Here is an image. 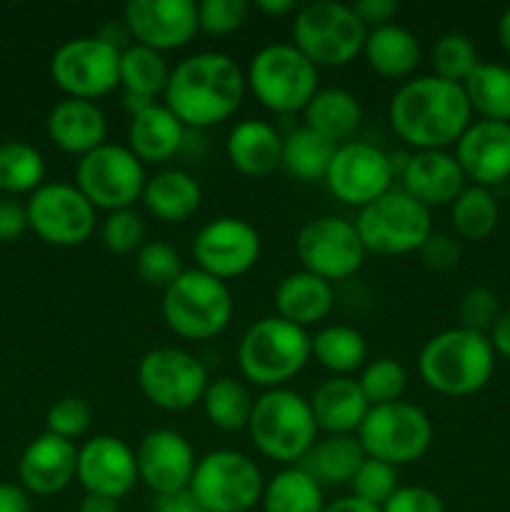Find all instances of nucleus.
Returning <instances> with one entry per match:
<instances>
[{
    "label": "nucleus",
    "mask_w": 510,
    "mask_h": 512,
    "mask_svg": "<svg viewBox=\"0 0 510 512\" xmlns=\"http://www.w3.org/2000/svg\"><path fill=\"white\" fill-rule=\"evenodd\" d=\"M263 488L253 458L238 450H210L195 465L188 490L208 512H250L260 505Z\"/></svg>",
    "instance_id": "nucleus-11"
},
{
    "label": "nucleus",
    "mask_w": 510,
    "mask_h": 512,
    "mask_svg": "<svg viewBox=\"0 0 510 512\" xmlns=\"http://www.w3.org/2000/svg\"><path fill=\"white\" fill-rule=\"evenodd\" d=\"M470 110L480 120L510 123V68L500 63H480L463 83Z\"/></svg>",
    "instance_id": "nucleus-39"
},
{
    "label": "nucleus",
    "mask_w": 510,
    "mask_h": 512,
    "mask_svg": "<svg viewBox=\"0 0 510 512\" xmlns=\"http://www.w3.org/2000/svg\"><path fill=\"white\" fill-rule=\"evenodd\" d=\"M163 320L183 340H213L233 320V295L228 283L203 273L198 268H185L173 285L163 290Z\"/></svg>",
    "instance_id": "nucleus-8"
},
{
    "label": "nucleus",
    "mask_w": 510,
    "mask_h": 512,
    "mask_svg": "<svg viewBox=\"0 0 510 512\" xmlns=\"http://www.w3.org/2000/svg\"><path fill=\"white\" fill-rule=\"evenodd\" d=\"M28 230L25 205L15 198H0V243H13Z\"/></svg>",
    "instance_id": "nucleus-52"
},
{
    "label": "nucleus",
    "mask_w": 510,
    "mask_h": 512,
    "mask_svg": "<svg viewBox=\"0 0 510 512\" xmlns=\"http://www.w3.org/2000/svg\"><path fill=\"white\" fill-rule=\"evenodd\" d=\"M450 220L463 240H485L500 220V205L495 200L493 190L480 188V185H468L450 205Z\"/></svg>",
    "instance_id": "nucleus-40"
},
{
    "label": "nucleus",
    "mask_w": 510,
    "mask_h": 512,
    "mask_svg": "<svg viewBox=\"0 0 510 512\" xmlns=\"http://www.w3.org/2000/svg\"><path fill=\"white\" fill-rule=\"evenodd\" d=\"M365 458L368 455L358 435H325L315 440L308 455L300 460V468L325 490L335 485H350Z\"/></svg>",
    "instance_id": "nucleus-32"
},
{
    "label": "nucleus",
    "mask_w": 510,
    "mask_h": 512,
    "mask_svg": "<svg viewBox=\"0 0 510 512\" xmlns=\"http://www.w3.org/2000/svg\"><path fill=\"white\" fill-rule=\"evenodd\" d=\"M498 43L503 45L505 53L510 55V8H505L498 20Z\"/></svg>",
    "instance_id": "nucleus-60"
},
{
    "label": "nucleus",
    "mask_w": 510,
    "mask_h": 512,
    "mask_svg": "<svg viewBox=\"0 0 510 512\" xmlns=\"http://www.w3.org/2000/svg\"><path fill=\"white\" fill-rule=\"evenodd\" d=\"M225 158L245 178H265L280 168L283 135L268 120H240L225 138Z\"/></svg>",
    "instance_id": "nucleus-26"
},
{
    "label": "nucleus",
    "mask_w": 510,
    "mask_h": 512,
    "mask_svg": "<svg viewBox=\"0 0 510 512\" xmlns=\"http://www.w3.org/2000/svg\"><path fill=\"white\" fill-rule=\"evenodd\" d=\"M398 488V468L375 458H365L358 473L350 480V490H353L355 498L375 505V508H383Z\"/></svg>",
    "instance_id": "nucleus-46"
},
{
    "label": "nucleus",
    "mask_w": 510,
    "mask_h": 512,
    "mask_svg": "<svg viewBox=\"0 0 510 512\" xmlns=\"http://www.w3.org/2000/svg\"><path fill=\"white\" fill-rule=\"evenodd\" d=\"M335 148L330 140L318 135L310 128H295L288 135H283V158H280V168L290 175V178L300 180V183H315V180H325V173L330 168Z\"/></svg>",
    "instance_id": "nucleus-37"
},
{
    "label": "nucleus",
    "mask_w": 510,
    "mask_h": 512,
    "mask_svg": "<svg viewBox=\"0 0 510 512\" xmlns=\"http://www.w3.org/2000/svg\"><path fill=\"white\" fill-rule=\"evenodd\" d=\"M260 248H263L260 233L248 220L230 218V215L215 218L195 233V268L228 283L255 268L260 260Z\"/></svg>",
    "instance_id": "nucleus-18"
},
{
    "label": "nucleus",
    "mask_w": 510,
    "mask_h": 512,
    "mask_svg": "<svg viewBox=\"0 0 510 512\" xmlns=\"http://www.w3.org/2000/svg\"><path fill=\"white\" fill-rule=\"evenodd\" d=\"M45 183V160L38 148L23 140L0 145V190L8 195H33Z\"/></svg>",
    "instance_id": "nucleus-41"
},
{
    "label": "nucleus",
    "mask_w": 510,
    "mask_h": 512,
    "mask_svg": "<svg viewBox=\"0 0 510 512\" xmlns=\"http://www.w3.org/2000/svg\"><path fill=\"white\" fill-rule=\"evenodd\" d=\"M500 300L490 288H470L460 300V328L488 335L500 318Z\"/></svg>",
    "instance_id": "nucleus-49"
},
{
    "label": "nucleus",
    "mask_w": 510,
    "mask_h": 512,
    "mask_svg": "<svg viewBox=\"0 0 510 512\" xmlns=\"http://www.w3.org/2000/svg\"><path fill=\"white\" fill-rule=\"evenodd\" d=\"M200 405L213 428L223 433H238V430H248L255 398L240 380L215 378L205 388Z\"/></svg>",
    "instance_id": "nucleus-38"
},
{
    "label": "nucleus",
    "mask_w": 510,
    "mask_h": 512,
    "mask_svg": "<svg viewBox=\"0 0 510 512\" xmlns=\"http://www.w3.org/2000/svg\"><path fill=\"white\" fill-rule=\"evenodd\" d=\"M123 23L133 43L158 53L185 48L200 33L198 5L190 0H128Z\"/></svg>",
    "instance_id": "nucleus-19"
},
{
    "label": "nucleus",
    "mask_w": 510,
    "mask_h": 512,
    "mask_svg": "<svg viewBox=\"0 0 510 512\" xmlns=\"http://www.w3.org/2000/svg\"><path fill=\"white\" fill-rule=\"evenodd\" d=\"M323 512H380V508L363 503V500H358L355 495H345V498H338L333 500V503L325 505Z\"/></svg>",
    "instance_id": "nucleus-57"
},
{
    "label": "nucleus",
    "mask_w": 510,
    "mask_h": 512,
    "mask_svg": "<svg viewBox=\"0 0 510 512\" xmlns=\"http://www.w3.org/2000/svg\"><path fill=\"white\" fill-rule=\"evenodd\" d=\"M480 65L478 48L473 40L463 33H445L435 40L430 50V68L433 75L448 83L463 85Z\"/></svg>",
    "instance_id": "nucleus-42"
},
{
    "label": "nucleus",
    "mask_w": 510,
    "mask_h": 512,
    "mask_svg": "<svg viewBox=\"0 0 510 512\" xmlns=\"http://www.w3.org/2000/svg\"><path fill=\"white\" fill-rule=\"evenodd\" d=\"M393 133L408 148L448 150L473 123V110L463 85L448 83L435 75H418L395 90L388 105Z\"/></svg>",
    "instance_id": "nucleus-2"
},
{
    "label": "nucleus",
    "mask_w": 510,
    "mask_h": 512,
    "mask_svg": "<svg viewBox=\"0 0 510 512\" xmlns=\"http://www.w3.org/2000/svg\"><path fill=\"white\" fill-rule=\"evenodd\" d=\"M273 303L278 318L308 330L310 325L323 323L333 310V283L308 273V270H298V273H290L280 280Z\"/></svg>",
    "instance_id": "nucleus-29"
},
{
    "label": "nucleus",
    "mask_w": 510,
    "mask_h": 512,
    "mask_svg": "<svg viewBox=\"0 0 510 512\" xmlns=\"http://www.w3.org/2000/svg\"><path fill=\"white\" fill-rule=\"evenodd\" d=\"M25 213L28 228L55 248L83 245L98 223V210L70 183H43L28 198Z\"/></svg>",
    "instance_id": "nucleus-17"
},
{
    "label": "nucleus",
    "mask_w": 510,
    "mask_h": 512,
    "mask_svg": "<svg viewBox=\"0 0 510 512\" xmlns=\"http://www.w3.org/2000/svg\"><path fill=\"white\" fill-rule=\"evenodd\" d=\"M353 10L360 18V23L365 25V30H375L393 23L400 5L395 3V0H358V3L353 5Z\"/></svg>",
    "instance_id": "nucleus-53"
},
{
    "label": "nucleus",
    "mask_w": 510,
    "mask_h": 512,
    "mask_svg": "<svg viewBox=\"0 0 510 512\" xmlns=\"http://www.w3.org/2000/svg\"><path fill=\"white\" fill-rule=\"evenodd\" d=\"M250 5L245 0H203L198 3L200 33L210 38H225L243 28Z\"/></svg>",
    "instance_id": "nucleus-48"
},
{
    "label": "nucleus",
    "mask_w": 510,
    "mask_h": 512,
    "mask_svg": "<svg viewBox=\"0 0 510 512\" xmlns=\"http://www.w3.org/2000/svg\"><path fill=\"white\" fill-rule=\"evenodd\" d=\"M45 130L55 148L78 158L108 143V118L103 108L90 100L63 98L55 103L45 120Z\"/></svg>",
    "instance_id": "nucleus-25"
},
{
    "label": "nucleus",
    "mask_w": 510,
    "mask_h": 512,
    "mask_svg": "<svg viewBox=\"0 0 510 512\" xmlns=\"http://www.w3.org/2000/svg\"><path fill=\"white\" fill-rule=\"evenodd\" d=\"M138 388L150 405L165 413H185L203 400L210 378L193 353L173 345L153 348L138 363Z\"/></svg>",
    "instance_id": "nucleus-13"
},
{
    "label": "nucleus",
    "mask_w": 510,
    "mask_h": 512,
    "mask_svg": "<svg viewBox=\"0 0 510 512\" xmlns=\"http://www.w3.org/2000/svg\"><path fill=\"white\" fill-rule=\"evenodd\" d=\"M140 203L160 223H185L200 210L203 190L198 180L185 170L165 168L145 180Z\"/></svg>",
    "instance_id": "nucleus-31"
},
{
    "label": "nucleus",
    "mask_w": 510,
    "mask_h": 512,
    "mask_svg": "<svg viewBox=\"0 0 510 512\" xmlns=\"http://www.w3.org/2000/svg\"><path fill=\"white\" fill-rule=\"evenodd\" d=\"M245 83L265 110L303 113L320 90L318 68L293 43H270L250 58Z\"/></svg>",
    "instance_id": "nucleus-6"
},
{
    "label": "nucleus",
    "mask_w": 510,
    "mask_h": 512,
    "mask_svg": "<svg viewBox=\"0 0 510 512\" xmlns=\"http://www.w3.org/2000/svg\"><path fill=\"white\" fill-rule=\"evenodd\" d=\"M135 465H138V483L160 498L190 488L198 458L185 435H180L178 430L158 428L145 433L138 443Z\"/></svg>",
    "instance_id": "nucleus-20"
},
{
    "label": "nucleus",
    "mask_w": 510,
    "mask_h": 512,
    "mask_svg": "<svg viewBox=\"0 0 510 512\" xmlns=\"http://www.w3.org/2000/svg\"><path fill=\"white\" fill-rule=\"evenodd\" d=\"M248 435L263 458L290 468L300 465L318 440V423L308 398L290 388H275L255 398Z\"/></svg>",
    "instance_id": "nucleus-4"
},
{
    "label": "nucleus",
    "mask_w": 510,
    "mask_h": 512,
    "mask_svg": "<svg viewBox=\"0 0 510 512\" xmlns=\"http://www.w3.org/2000/svg\"><path fill=\"white\" fill-rule=\"evenodd\" d=\"M310 360V333L268 315L250 325L238 343L240 375L263 390L285 388Z\"/></svg>",
    "instance_id": "nucleus-5"
},
{
    "label": "nucleus",
    "mask_w": 510,
    "mask_h": 512,
    "mask_svg": "<svg viewBox=\"0 0 510 512\" xmlns=\"http://www.w3.org/2000/svg\"><path fill=\"white\" fill-rule=\"evenodd\" d=\"M325 505L323 488L300 465L278 470L260 498L263 512H323Z\"/></svg>",
    "instance_id": "nucleus-36"
},
{
    "label": "nucleus",
    "mask_w": 510,
    "mask_h": 512,
    "mask_svg": "<svg viewBox=\"0 0 510 512\" xmlns=\"http://www.w3.org/2000/svg\"><path fill=\"white\" fill-rule=\"evenodd\" d=\"M495 350L488 335L450 328L433 335L418 355L420 380L445 398H468L490 383Z\"/></svg>",
    "instance_id": "nucleus-3"
},
{
    "label": "nucleus",
    "mask_w": 510,
    "mask_h": 512,
    "mask_svg": "<svg viewBox=\"0 0 510 512\" xmlns=\"http://www.w3.org/2000/svg\"><path fill=\"white\" fill-rule=\"evenodd\" d=\"M0 512H30V493L23 485L0 483Z\"/></svg>",
    "instance_id": "nucleus-55"
},
{
    "label": "nucleus",
    "mask_w": 510,
    "mask_h": 512,
    "mask_svg": "<svg viewBox=\"0 0 510 512\" xmlns=\"http://www.w3.org/2000/svg\"><path fill=\"white\" fill-rule=\"evenodd\" d=\"M398 175L405 193L430 210L453 205V200L468 188L458 160L448 150H415L405 155Z\"/></svg>",
    "instance_id": "nucleus-23"
},
{
    "label": "nucleus",
    "mask_w": 510,
    "mask_h": 512,
    "mask_svg": "<svg viewBox=\"0 0 510 512\" xmlns=\"http://www.w3.org/2000/svg\"><path fill=\"white\" fill-rule=\"evenodd\" d=\"M488 338H490V345H493L495 353L510 360V308L500 313L498 323L493 325V330L488 333Z\"/></svg>",
    "instance_id": "nucleus-56"
},
{
    "label": "nucleus",
    "mask_w": 510,
    "mask_h": 512,
    "mask_svg": "<svg viewBox=\"0 0 510 512\" xmlns=\"http://www.w3.org/2000/svg\"><path fill=\"white\" fill-rule=\"evenodd\" d=\"M50 78L65 98H105L120 88V50L100 35L65 40L50 58Z\"/></svg>",
    "instance_id": "nucleus-14"
},
{
    "label": "nucleus",
    "mask_w": 510,
    "mask_h": 512,
    "mask_svg": "<svg viewBox=\"0 0 510 512\" xmlns=\"http://www.w3.org/2000/svg\"><path fill=\"white\" fill-rule=\"evenodd\" d=\"M185 130L163 103H155L130 118L128 150L143 165H165L183 150Z\"/></svg>",
    "instance_id": "nucleus-28"
},
{
    "label": "nucleus",
    "mask_w": 510,
    "mask_h": 512,
    "mask_svg": "<svg viewBox=\"0 0 510 512\" xmlns=\"http://www.w3.org/2000/svg\"><path fill=\"white\" fill-rule=\"evenodd\" d=\"M360 55L375 75L385 80H403V83L413 78L423 60L418 35L398 23L368 30Z\"/></svg>",
    "instance_id": "nucleus-30"
},
{
    "label": "nucleus",
    "mask_w": 510,
    "mask_h": 512,
    "mask_svg": "<svg viewBox=\"0 0 510 512\" xmlns=\"http://www.w3.org/2000/svg\"><path fill=\"white\" fill-rule=\"evenodd\" d=\"M90 423H93V408H90L88 400L78 398V395H68V398H60L58 403L50 405L48 415H45V433H53L58 438L70 440L88 433Z\"/></svg>",
    "instance_id": "nucleus-47"
},
{
    "label": "nucleus",
    "mask_w": 510,
    "mask_h": 512,
    "mask_svg": "<svg viewBox=\"0 0 510 512\" xmlns=\"http://www.w3.org/2000/svg\"><path fill=\"white\" fill-rule=\"evenodd\" d=\"M145 180V165L130 153L128 145L105 143L78 160L73 185L95 210L115 213L138 203Z\"/></svg>",
    "instance_id": "nucleus-12"
},
{
    "label": "nucleus",
    "mask_w": 510,
    "mask_h": 512,
    "mask_svg": "<svg viewBox=\"0 0 510 512\" xmlns=\"http://www.w3.org/2000/svg\"><path fill=\"white\" fill-rule=\"evenodd\" d=\"M365 455L393 468L418 463L433 445V423L428 413L408 400L373 405L358 430Z\"/></svg>",
    "instance_id": "nucleus-10"
},
{
    "label": "nucleus",
    "mask_w": 510,
    "mask_h": 512,
    "mask_svg": "<svg viewBox=\"0 0 510 512\" xmlns=\"http://www.w3.org/2000/svg\"><path fill=\"white\" fill-rule=\"evenodd\" d=\"M170 65L163 53L150 50L145 45L130 43L120 53V88L125 98L155 103L158 95L165 93L170 80Z\"/></svg>",
    "instance_id": "nucleus-35"
},
{
    "label": "nucleus",
    "mask_w": 510,
    "mask_h": 512,
    "mask_svg": "<svg viewBox=\"0 0 510 512\" xmlns=\"http://www.w3.org/2000/svg\"><path fill=\"white\" fill-rule=\"evenodd\" d=\"M153 512H208V510L193 498L190 490H180V493L160 495V498H155Z\"/></svg>",
    "instance_id": "nucleus-54"
},
{
    "label": "nucleus",
    "mask_w": 510,
    "mask_h": 512,
    "mask_svg": "<svg viewBox=\"0 0 510 512\" xmlns=\"http://www.w3.org/2000/svg\"><path fill=\"white\" fill-rule=\"evenodd\" d=\"M245 73L228 53L203 50L188 55L170 70L163 105L185 128H213L225 123L243 105Z\"/></svg>",
    "instance_id": "nucleus-1"
},
{
    "label": "nucleus",
    "mask_w": 510,
    "mask_h": 512,
    "mask_svg": "<svg viewBox=\"0 0 510 512\" xmlns=\"http://www.w3.org/2000/svg\"><path fill=\"white\" fill-rule=\"evenodd\" d=\"M255 8L265 15H275V18H283V15H295L298 5L293 0H258Z\"/></svg>",
    "instance_id": "nucleus-59"
},
{
    "label": "nucleus",
    "mask_w": 510,
    "mask_h": 512,
    "mask_svg": "<svg viewBox=\"0 0 510 512\" xmlns=\"http://www.w3.org/2000/svg\"><path fill=\"white\" fill-rule=\"evenodd\" d=\"M308 403L318 430H325V435H358L370 410L358 380L338 378V375L323 380L313 390Z\"/></svg>",
    "instance_id": "nucleus-27"
},
{
    "label": "nucleus",
    "mask_w": 510,
    "mask_h": 512,
    "mask_svg": "<svg viewBox=\"0 0 510 512\" xmlns=\"http://www.w3.org/2000/svg\"><path fill=\"white\" fill-rule=\"evenodd\" d=\"M358 385L368 398L370 408L395 403V400H403L405 388H408V370L393 358H375L360 370Z\"/></svg>",
    "instance_id": "nucleus-43"
},
{
    "label": "nucleus",
    "mask_w": 510,
    "mask_h": 512,
    "mask_svg": "<svg viewBox=\"0 0 510 512\" xmlns=\"http://www.w3.org/2000/svg\"><path fill=\"white\" fill-rule=\"evenodd\" d=\"M183 258L173 245L150 240L135 253V273L150 288H168L183 275Z\"/></svg>",
    "instance_id": "nucleus-44"
},
{
    "label": "nucleus",
    "mask_w": 510,
    "mask_h": 512,
    "mask_svg": "<svg viewBox=\"0 0 510 512\" xmlns=\"http://www.w3.org/2000/svg\"><path fill=\"white\" fill-rule=\"evenodd\" d=\"M395 175L393 155L365 140H350L335 148L323 183L330 195L343 205L363 210L380 195L393 190Z\"/></svg>",
    "instance_id": "nucleus-16"
},
{
    "label": "nucleus",
    "mask_w": 510,
    "mask_h": 512,
    "mask_svg": "<svg viewBox=\"0 0 510 512\" xmlns=\"http://www.w3.org/2000/svg\"><path fill=\"white\" fill-rule=\"evenodd\" d=\"M303 115L305 128L315 130L333 145H343L350 143L353 135L358 133L363 108L350 90L320 88L308 103V108L303 110Z\"/></svg>",
    "instance_id": "nucleus-33"
},
{
    "label": "nucleus",
    "mask_w": 510,
    "mask_h": 512,
    "mask_svg": "<svg viewBox=\"0 0 510 512\" xmlns=\"http://www.w3.org/2000/svg\"><path fill=\"white\" fill-rule=\"evenodd\" d=\"M455 160L465 180L495 188L510 178V123L473 120L455 143Z\"/></svg>",
    "instance_id": "nucleus-22"
},
{
    "label": "nucleus",
    "mask_w": 510,
    "mask_h": 512,
    "mask_svg": "<svg viewBox=\"0 0 510 512\" xmlns=\"http://www.w3.org/2000/svg\"><path fill=\"white\" fill-rule=\"evenodd\" d=\"M418 253L420 258H423L425 268L435 270V273H448V270L458 268L460 263V243L453 235L445 233L430 235Z\"/></svg>",
    "instance_id": "nucleus-51"
},
{
    "label": "nucleus",
    "mask_w": 510,
    "mask_h": 512,
    "mask_svg": "<svg viewBox=\"0 0 510 512\" xmlns=\"http://www.w3.org/2000/svg\"><path fill=\"white\" fill-rule=\"evenodd\" d=\"M355 230L363 240L365 253L408 255L423 248L425 240L433 235V215L403 188H393L358 210Z\"/></svg>",
    "instance_id": "nucleus-9"
},
{
    "label": "nucleus",
    "mask_w": 510,
    "mask_h": 512,
    "mask_svg": "<svg viewBox=\"0 0 510 512\" xmlns=\"http://www.w3.org/2000/svg\"><path fill=\"white\" fill-rule=\"evenodd\" d=\"M75 480L85 495L123 500L138 483L135 450L115 435H95L78 448Z\"/></svg>",
    "instance_id": "nucleus-21"
},
{
    "label": "nucleus",
    "mask_w": 510,
    "mask_h": 512,
    "mask_svg": "<svg viewBox=\"0 0 510 512\" xmlns=\"http://www.w3.org/2000/svg\"><path fill=\"white\" fill-rule=\"evenodd\" d=\"M145 220L135 208L108 213L100 223V243L113 255H135L145 245Z\"/></svg>",
    "instance_id": "nucleus-45"
},
{
    "label": "nucleus",
    "mask_w": 510,
    "mask_h": 512,
    "mask_svg": "<svg viewBox=\"0 0 510 512\" xmlns=\"http://www.w3.org/2000/svg\"><path fill=\"white\" fill-rule=\"evenodd\" d=\"M78 475V448L70 440L53 433H43L30 440L18 463V478L28 493L58 495Z\"/></svg>",
    "instance_id": "nucleus-24"
},
{
    "label": "nucleus",
    "mask_w": 510,
    "mask_h": 512,
    "mask_svg": "<svg viewBox=\"0 0 510 512\" xmlns=\"http://www.w3.org/2000/svg\"><path fill=\"white\" fill-rule=\"evenodd\" d=\"M78 512H123V510H120L118 500L100 498V495H85V498L80 500Z\"/></svg>",
    "instance_id": "nucleus-58"
},
{
    "label": "nucleus",
    "mask_w": 510,
    "mask_h": 512,
    "mask_svg": "<svg viewBox=\"0 0 510 512\" xmlns=\"http://www.w3.org/2000/svg\"><path fill=\"white\" fill-rule=\"evenodd\" d=\"M310 358L338 378L363 370L368 363V343L363 333L350 325H325L310 335Z\"/></svg>",
    "instance_id": "nucleus-34"
},
{
    "label": "nucleus",
    "mask_w": 510,
    "mask_h": 512,
    "mask_svg": "<svg viewBox=\"0 0 510 512\" xmlns=\"http://www.w3.org/2000/svg\"><path fill=\"white\" fill-rule=\"evenodd\" d=\"M293 45L315 68H343L363 53L365 25L353 5L338 0H315L300 5L290 23Z\"/></svg>",
    "instance_id": "nucleus-7"
},
{
    "label": "nucleus",
    "mask_w": 510,
    "mask_h": 512,
    "mask_svg": "<svg viewBox=\"0 0 510 512\" xmlns=\"http://www.w3.org/2000/svg\"><path fill=\"white\" fill-rule=\"evenodd\" d=\"M295 255L308 273L338 283L363 268L365 245L355 223L338 215H320L308 220L295 238Z\"/></svg>",
    "instance_id": "nucleus-15"
},
{
    "label": "nucleus",
    "mask_w": 510,
    "mask_h": 512,
    "mask_svg": "<svg viewBox=\"0 0 510 512\" xmlns=\"http://www.w3.org/2000/svg\"><path fill=\"white\" fill-rule=\"evenodd\" d=\"M380 512H445L438 493L423 485H400Z\"/></svg>",
    "instance_id": "nucleus-50"
}]
</instances>
